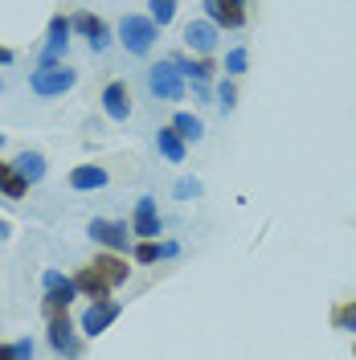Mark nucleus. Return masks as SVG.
Returning a JSON list of instances; mask_svg holds the SVG:
<instances>
[{
    "label": "nucleus",
    "mask_w": 356,
    "mask_h": 360,
    "mask_svg": "<svg viewBox=\"0 0 356 360\" xmlns=\"http://www.w3.org/2000/svg\"><path fill=\"white\" fill-rule=\"evenodd\" d=\"M90 266L98 270V278H107L111 287H119V283H127V262L123 258H115V254H98Z\"/></svg>",
    "instance_id": "nucleus-16"
},
{
    "label": "nucleus",
    "mask_w": 356,
    "mask_h": 360,
    "mask_svg": "<svg viewBox=\"0 0 356 360\" xmlns=\"http://www.w3.org/2000/svg\"><path fill=\"white\" fill-rule=\"evenodd\" d=\"M225 70H229V74H246V49H229Z\"/></svg>",
    "instance_id": "nucleus-24"
},
{
    "label": "nucleus",
    "mask_w": 356,
    "mask_h": 360,
    "mask_svg": "<svg viewBox=\"0 0 356 360\" xmlns=\"http://www.w3.org/2000/svg\"><path fill=\"white\" fill-rule=\"evenodd\" d=\"M4 238H8V221H4V217H0V242H4Z\"/></svg>",
    "instance_id": "nucleus-29"
},
{
    "label": "nucleus",
    "mask_w": 356,
    "mask_h": 360,
    "mask_svg": "<svg viewBox=\"0 0 356 360\" xmlns=\"http://www.w3.org/2000/svg\"><path fill=\"white\" fill-rule=\"evenodd\" d=\"M156 148L164 160H172V164H180L184 160V135L177 131V127H164V131L156 135Z\"/></svg>",
    "instance_id": "nucleus-18"
},
{
    "label": "nucleus",
    "mask_w": 356,
    "mask_h": 360,
    "mask_svg": "<svg viewBox=\"0 0 356 360\" xmlns=\"http://www.w3.org/2000/svg\"><path fill=\"white\" fill-rule=\"evenodd\" d=\"M13 352H17V360L33 356V340H21V344H13Z\"/></svg>",
    "instance_id": "nucleus-27"
},
{
    "label": "nucleus",
    "mask_w": 356,
    "mask_h": 360,
    "mask_svg": "<svg viewBox=\"0 0 356 360\" xmlns=\"http://www.w3.org/2000/svg\"><path fill=\"white\" fill-rule=\"evenodd\" d=\"M184 41L189 49H197V53H213V45H217V25L213 21H193L184 29Z\"/></svg>",
    "instance_id": "nucleus-11"
},
{
    "label": "nucleus",
    "mask_w": 356,
    "mask_h": 360,
    "mask_svg": "<svg viewBox=\"0 0 356 360\" xmlns=\"http://www.w3.org/2000/svg\"><path fill=\"white\" fill-rule=\"evenodd\" d=\"M29 184H33V180L25 176V172L17 168V164H0V188H4V193H8L13 201L29 193Z\"/></svg>",
    "instance_id": "nucleus-17"
},
{
    "label": "nucleus",
    "mask_w": 356,
    "mask_h": 360,
    "mask_svg": "<svg viewBox=\"0 0 356 360\" xmlns=\"http://www.w3.org/2000/svg\"><path fill=\"white\" fill-rule=\"evenodd\" d=\"M90 238H94V242H103L107 250H127V225L94 217V221H90Z\"/></svg>",
    "instance_id": "nucleus-7"
},
{
    "label": "nucleus",
    "mask_w": 356,
    "mask_h": 360,
    "mask_svg": "<svg viewBox=\"0 0 356 360\" xmlns=\"http://www.w3.org/2000/svg\"><path fill=\"white\" fill-rule=\"evenodd\" d=\"M217 98H222V111H234V98H238V94H234V86H229V82H222Z\"/></svg>",
    "instance_id": "nucleus-25"
},
{
    "label": "nucleus",
    "mask_w": 356,
    "mask_h": 360,
    "mask_svg": "<svg viewBox=\"0 0 356 360\" xmlns=\"http://www.w3.org/2000/svg\"><path fill=\"white\" fill-rule=\"evenodd\" d=\"M0 356H17V352H13V348H4V344H0Z\"/></svg>",
    "instance_id": "nucleus-30"
},
{
    "label": "nucleus",
    "mask_w": 356,
    "mask_h": 360,
    "mask_svg": "<svg viewBox=\"0 0 356 360\" xmlns=\"http://www.w3.org/2000/svg\"><path fill=\"white\" fill-rule=\"evenodd\" d=\"M107 184V168H94V164H82V168H74L70 172V188H78V193H90V188H103Z\"/></svg>",
    "instance_id": "nucleus-15"
},
{
    "label": "nucleus",
    "mask_w": 356,
    "mask_h": 360,
    "mask_svg": "<svg viewBox=\"0 0 356 360\" xmlns=\"http://www.w3.org/2000/svg\"><path fill=\"white\" fill-rule=\"evenodd\" d=\"M66 45H70V21L66 17H53V21H49V41H45V49H42V62H58V58L66 53Z\"/></svg>",
    "instance_id": "nucleus-8"
},
{
    "label": "nucleus",
    "mask_w": 356,
    "mask_h": 360,
    "mask_svg": "<svg viewBox=\"0 0 356 360\" xmlns=\"http://www.w3.org/2000/svg\"><path fill=\"white\" fill-rule=\"evenodd\" d=\"M13 164H17V168H21L29 180H42V176H45V156H42V152H21Z\"/></svg>",
    "instance_id": "nucleus-19"
},
{
    "label": "nucleus",
    "mask_w": 356,
    "mask_h": 360,
    "mask_svg": "<svg viewBox=\"0 0 356 360\" xmlns=\"http://www.w3.org/2000/svg\"><path fill=\"white\" fill-rule=\"evenodd\" d=\"M156 258H160L156 242H139V246H135V262H156Z\"/></svg>",
    "instance_id": "nucleus-23"
},
{
    "label": "nucleus",
    "mask_w": 356,
    "mask_h": 360,
    "mask_svg": "<svg viewBox=\"0 0 356 360\" xmlns=\"http://www.w3.org/2000/svg\"><path fill=\"white\" fill-rule=\"evenodd\" d=\"M177 17V0H152V21L156 25H168Z\"/></svg>",
    "instance_id": "nucleus-22"
},
{
    "label": "nucleus",
    "mask_w": 356,
    "mask_h": 360,
    "mask_svg": "<svg viewBox=\"0 0 356 360\" xmlns=\"http://www.w3.org/2000/svg\"><path fill=\"white\" fill-rule=\"evenodd\" d=\"M0 143H4V135H0Z\"/></svg>",
    "instance_id": "nucleus-31"
},
{
    "label": "nucleus",
    "mask_w": 356,
    "mask_h": 360,
    "mask_svg": "<svg viewBox=\"0 0 356 360\" xmlns=\"http://www.w3.org/2000/svg\"><path fill=\"white\" fill-rule=\"evenodd\" d=\"M103 107H107L111 119H127L132 115V94H127V86L123 82H111V86L103 90Z\"/></svg>",
    "instance_id": "nucleus-14"
},
{
    "label": "nucleus",
    "mask_w": 356,
    "mask_h": 360,
    "mask_svg": "<svg viewBox=\"0 0 356 360\" xmlns=\"http://www.w3.org/2000/svg\"><path fill=\"white\" fill-rule=\"evenodd\" d=\"M8 62H13V49H4V45H0V66H8Z\"/></svg>",
    "instance_id": "nucleus-28"
},
{
    "label": "nucleus",
    "mask_w": 356,
    "mask_h": 360,
    "mask_svg": "<svg viewBox=\"0 0 356 360\" xmlns=\"http://www.w3.org/2000/svg\"><path fill=\"white\" fill-rule=\"evenodd\" d=\"M132 229L139 238H160V213H156V201H152V197H144V201L135 205Z\"/></svg>",
    "instance_id": "nucleus-10"
},
{
    "label": "nucleus",
    "mask_w": 356,
    "mask_h": 360,
    "mask_svg": "<svg viewBox=\"0 0 356 360\" xmlns=\"http://www.w3.org/2000/svg\"><path fill=\"white\" fill-rule=\"evenodd\" d=\"M70 332H74V328H70V319H66V311L58 315H49V344H53V348H58V352H66V356H74V352H78V344H74V336H70Z\"/></svg>",
    "instance_id": "nucleus-12"
},
{
    "label": "nucleus",
    "mask_w": 356,
    "mask_h": 360,
    "mask_svg": "<svg viewBox=\"0 0 356 360\" xmlns=\"http://www.w3.org/2000/svg\"><path fill=\"white\" fill-rule=\"evenodd\" d=\"M74 287H78V291L87 295V299H94V303L111 299V283H107V278H98V270H94V266H82V270H78Z\"/></svg>",
    "instance_id": "nucleus-9"
},
{
    "label": "nucleus",
    "mask_w": 356,
    "mask_h": 360,
    "mask_svg": "<svg viewBox=\"0 0 356 360\" xmlns=\"http://www.w3.org/2000/svg\"><path fill=\"white\" fill-rule=\"evenodd\" d=\"M42 283H45V311H49V315H53V311H66V303L74 299V291H78V287H74L70 278H62L58 270H45Z\"/></svg>",
    "instance_id": "nucleus-4"
},
{
    "label": "nucleus",
    "mask_w": 356,
    "mask_h": 360,
    "mask_svg": "<svg viewBox=\"0 0 356 360\" xmlns=\"http://www.w3.org/2000/svg\"><path fill=\"white\" fill-rule=\"evenodd\" d=\"M246 0H205V13L213 25H225V29H242L246 25Z\"/></svg>",
    "instance_id": "nucleus-5"
},
{
    "label": "nucleus",
    "mask_w": 356,
    "mask_h": 360,
    "mask_svg": "<svg viewBox=\"0 0 356 360\" xmlns=\"http://www.w3.org/2000/svg\"><path fill=\"white\" fill-rule=\"evenodd\" d=\"M172 127H177L180 135H184V139H201V131H205V127H201V119L197 115H177V119H172Z\"/></svg>",
    "instance_id": "nucleus-20"
},
{
    "label": "nucleus",
    "mask_w": 356,
    "mask_h": 360,
    "mask_svg": "<svg viewBox=\"0 0 356 360\" xmlns=\"http://www.w3.org/2000/svg\"><path fill=\"white\" fill-rule=\"evenodd\" d=\"M148 90L156 98H180L184 94V70H180V62H156L148 70Z\"/></svg>",
    "instance_id": "nucleus-3"
},
{
    "label": "nucleus",
    "mask_w": 356,
    "mask_h": 360,
    "mask_svg": "<svg viewBox=\"0 0 356 360\" xmlns=\"http://www.w3.org/2000/svg\"><path fill=\"white\" fill-rule=\"evenodd\" d=\"M332 323H336V328H348V332H356V299H352V303H340V307H336Z\"/></svg>",
    "instance_id": "nucleus-21"
},
{
    "label": "nucleus",
    "mask_w": 356,
    "mask_h": 360,
    "mask_svg": "<svg viewBox=\"0 0 356 360\" xmlns=\"http://www.w3.org/2000/svg\"><path fill=\"white\" fill-rule=\"evenodd\" d=\"M78 82V74L70 66H58V62H42V66L33 70V78H29V86L37 90L42 98H53V94H66L70 86Z\"/></svg>",
    "instance_id": "nucleus-1"
},
{
    "label": "nucleus",
    "mask_w": 356,
    "mask_h": 360,
    "mask_svg": "<svg viewBox=\"0 0 356 360\" xmlns=\"http://www.w3.org/2000/svg\"><path fill=\"white\" fill-rule=\"evenodd\" d=\"M70 25L87 33L90 49H107V41H111V29H107V25L98 21V17H90V13H78V17H74V21H70Z\"/></svg>",
    "instance_id": "nucleus-13"
},
{
    "label": "nucleus",
    "mask_w": 356,
    "mask_h": 360,
    "mask_svg": "<svg viewBox=\"0 0 356 360\" xmlns=\"http://www.w3.org/2000/svg\"><path fill=\"white\" fill-rule=\"evenodd\" d=\"M115 315H119V303H111V299H103V303H90L87 315H82V332H87V336H98V332H107Z\"/></svg>",
    "instance_id": "nucleus-6"
},
{
    "label": "nucleus",
    "mask_w": 356,
    "mask_h": 360,
    "mask_svg": "<svg viewBox=\"0 0 356 360\" xmlns=\"http://www.w3.org/2000/svg\"><path fill=\"white\" fill-rule=\"evenodd\" d=\"M177 193H180V197H197V193H201V184H197V180H180V184H177Z\"/></svg>",
    "instance_id": "nucleus-26"
},
{
    "label": "nucleus",
    "mask_w": 356,
    "mask_h": 360,
    "mask_svg": "<svg viewBox=\"0 0 356 360\" xmlns=\"http://www.w3.org/2000/svg\"><path fill=\"white\" fill-rule=\"evenodd\" d=\"M119 41H123L127 53H148V49L156 45V21H152V17H123Z\"/></svg>",
    "instance_id": "nucleus-2"
}]
</instances>
